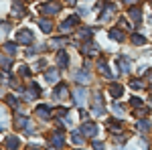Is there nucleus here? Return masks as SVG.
I'll use <instances>...</instances> for the list:
<instances>
[{
    "instance_id": "b1692460",
    "label": "nucleus",
    "mask_w": 152,
    "mask_h": 150,
    "mask_svg": "<svg viewBox=\"0 0 152 150\" xmlns=\"http://www.w3.org/2000/svg\"><path fill=\"white\" fill-rule=\"evenodd\" d=\"M132 43H134V45H144L146 39H144L142 35H132Z\"/></svg>"
},
{
    "instance_id": "2eb2a0df",
    "label": "nucleus",
    "mask_w": 152,
    "mask_h": 150,
    "mask_svg": "<svg viewBox=\"0 0 152 150\" xmlns=\"http://www.w3.org/2000/svg\"><path fill=\"white\" fill-rule=\"evenodd\" d=\"M45 79H47L49 83H57V81H59V73L55 69H49L47 73H45Z\"/></svg>"
},
{
    "instance_id": "9d476101",
    "label": "nucleus",
    "mask_w": 152,
    "mask_h": 150,
    "mask_svg": "<svg viewBox=\"0 0 152 150\" xmlns=\"http://www.w3.org/2000/svg\"><path fill=\"white\" fill-rule=\"evenodd\" d=\"M75 81H79V83H89L91 77H89L87 71H77V73H75Z\"/></svg>"
},
{
    "instance_id": "72a5a7b5",
    "label": "nucleus",
    "mask_w": 152,
    "mask_h": 150,
    "mask_svg": "<svg viewBox=\"0 0 152 150\" xmlns=\"http://www.w3.org/2000/svg\"><path fill=\"white\" fill-rule=\"evenodd\" d=\"M6 102H8L10 105H16V97H14V95H8V97H6Z\"/></svg>"
},
{
    "instance_id": "f8f14e48",
    "label": "nucleus",
    "mask_w": 152,
    "mask_h": 150,
    "mask_svg": "<svg viewBox=\"0 0 152 150\" xmlns=\"http://www.w3.org/2000/svg\"><path fill=\"white\" fill-rule=\"evenodd\" d=\"M39 26H41L43 33H51V31H53V24H51L49 18H41V20H39Z\"/></svg>"
},
{
    "instance_id": "6e6552de",
    "label": "nucleus",
    "mask_w": 152,
    "mask_h": 150,
    "mask_svg": "<svg viewBox=\"0 0 152 150\" xmlns=\"http://www.w3.org/2000/svg\"><path fill=\"white\" fill-rule=\"evenodd\" d=\"M97 69L104 73V77H107V79H112L114 75H112V71H110V67H107V63L105 61H97Z\"/></svg>"
},
{
    "instance_id": "a878e982",
    "label": "nucleus",
    "mask_w": 152,
    "mask_h": 150,
    "mask_svg": "<svg viewBox=\"0 0 152 150\" xmlns=\"http://www.w3.org/2000/svg\"><path fill=\"white\" fill-rule=\"evenodd\" d=\"M4 51H6V53H16V45H12V43H6V45H4Z\"/></svg>"
},
{
    "instance_id": "9b49d317",
    "label": "nucleus",
    "mask_w": 152,
    "mask_h": 150,
    "mask_svg": "<svg viewBox=\"0 0 152 150\" xmlns=\"http://www.w3.org/2000/svg\"><path fill=\"white\" fill-rule=\"evenodd\" d=\"M37 114L41 116L43 120H47V118H51V108L49 105H39L37 108Z\"/></svg>"
},
{
    "instance_id": "0eeeda50",
    "label": "nucleus",
    "mask_w": 152,
    "mask_h": 150,
    "mask_svg": "<svg viewBox=\"0 0 152 150\" xmlns=\"http://www.w3.org/2000/svg\"><path fill=\"white\" fill-rule=\"evenodd\" d=\"M128 14H130V18H132L134 23H140V20H142V12H140V8H138V6H130Z\"/></svg>"
},
{
    "instance_id": "f257e3e1",
    "label": "nucleus",
    "mask_w": 152,
    "mask_h": 150,
    "mask_svg": "<svg viewBox=\"0 0 152 150\" xmlns=\"http://www.w3.org/2000/svg\"><path fill=\"white\" fill-rule=\"evenodd\" d=\"M33 41H35V37H33V33L28 29H20L16 33V43H20V45H31Z\"/></svg>"
},
{
    "instance_id": "1a4fd4ad",
    "label": "nucleus",
    "mask_w": 152,
    "mask_h": 150,
    "mask_svg": "<svg viewBox=\"0 0 152 150\" xmlns=\"http://www.w3.org/2000/svg\"><path fill=\"white\" fill-rule=\"evenodd\" d=\"M118 65H120V69H122L124 75H128V73H130V61L126 57H118Z\"/></svg>"
},
{
    "instance_id": "39448f33",
    "label": "nucleus",
    "mask_w": 152,
    "mask_h": 150,
    "mask_svg": "<svg viewBox=\"0 0 152 150\" xmlns=\"http://www.w3.org/2000/svg\"><path fill=\"white\" fill-rule=\"evenodd\" d=\"M57 65L63 67V69L69 65V55H67V51H59L57 53Z\"/></svg>"
},
{
    "instance_id": "a211bd4d",
    "label": "nucleus",
    "mask_w": 152,
    "mask_h": 150,
    "mask_svg": "<svg viewBox=\"0 0 152 150\" xmlns=\"http://www.w3.org/2000/svg\"><path fill=\"white\" fill-rule=\"evenodd\" d=\"M16 126H20V128H26V130H28V132H31V130H33V128L28 126V120H26V118H24V116H16Z\"/></svg>"
},
{
    "instance_id": "aec40b11",
    "label": "nucleus",
    "mask_w": 152,
    "mask_h": 150,
    "mask_svg": "<svg viewBox=\"0 0 152 150\" xmlns=\"http://www.w3.org/2000/svg\"><path fill=\"white\" fill-rule=\"evenodd\" d=\"M12 12H14L16 16H23V14H24V6H23V4H18V2H14V4H12Z\"/></svg>"
},
{
    "instance_id": "f03ea898",
    "label": "nucleus",
    "mask_w": 152,
    "mask_h": 150,
    "mask_svg": "<svg viewBox=\"0 0 152 150\" xmlns=\"http://www.w3.org/2000/svg\"><path fill=\"white\" fill-rule=\"evenodd\" d=\"M73 100H75V104L79 105V108H83L85 100H87V91H85L83 87H77V89L73 91Z\"/></svg>"
},
{
    "instance_id": "423d86ee",
    "label": "nucleus",
    "mask_w": 152,
    "mask_h": 150,
    "mask_svg": "<svg viewBox=\"0 0 152 150\" xmlns=\"http://www.w3.org/2000/svg\"><path fill=\"white\" fill-rule=\"evenodd\" d=\"M79 130H81V134H83V136H94L95 132H97V126H95V124H89V122H87V124H83V126L79 128Z\"/></svg>"
},
{
    "instance_id": "4468645a",
    "label": "nucleus",
    "mask_w": 152,
    "mask_h": 150,
    "mask_svg": "<svg viewBox=\"0 0 152 150\" xmlns=\"http://www.w3.org/2000/svg\"><path fill=\"white\" fill-rule=\"evenodd\" d=\"M18 144H20V142H18L16 136H8V138H6V148H8V150H16V148H18Z\"/></svg>"
},
{
    "instance_id": "4be33fe9",
    "label": "nucleus",
    "mask_w": 152,
    "mask_h": 150,
    "mask_svg": "<svg viewBox=\"0 0 152 150\" xmlns=\"http://www.w3.org/2000/svg\"><path fill=\"white\" fill-rule=\"evenodd\" d=\"M71 142H73V144H77V146H79V144H83L81 130H79V132H73V136H71Z\"/></svg>"
},
{
    "instance_id": "7c9ffc66",
    "label": "nucleus",
    "mask_w": 152,
    "mask_h": 150,
    "mask_svg": "<svg viewBox=\"0 0 152 150\" xmlns=\"http://www.w3.org/2000/svg\"><path fill=\"white\" fill-rule=\"evenodd\" d=\"M114 114H118V116H124V110H122V105L114 104Z\"/></svg>"
},
{
    "instance_id": "2f4dec72",
    "label": "nucleus",
    "mask_w": 152,
    "mask_h": 150,
    "mask_svg": "<svg viewBox=\"0 0 152 150\" xmlns=\"http://www.w3.org/2000/svg\"><path fill=\"white\" fill-rule=\"evenodd\" d=\"M146 112H148V108H144V105H140V108L136 110V116H144Z\"/></svg>"
},
{
    "instance_id": "58836bf2",
    "label": "nucleus",
    "mask_w": 152,
    "mask_h": 150,
    "mask_svg": "<svg viewBox=\"0 0 152 150\" xmlns=\"http://www.w3.org/2000/svg\"><path fill=\"white\" fill-rule=\"evenodd\" d=\"M2 128H4V124H2V122H0V132H2Z\"/></svg>"
},
{
    "instance_id": "bb28decb",
    "label": "nucleus",
    "mask_w": 152,
    "mask_h": 150,
    "mask_svg": "<svg viewBox=\"0 0 152 150\" xmlns=\"http://www.w3.org/2000/svg\"><path fill=\"white\" fill-rule=\"evenodd\" d=\"M0 63H2V67H4V69H8V67L12 65V61L8 57H2V59H0Z\"/></svg>"
},
{
    "instance_id": "dca6fc26",
    "label": "nucleus",
    "mask_w": 152,
    "mask_h": 150,
    "mask_svg": "<svg viewBox=\"0 0 152 150\" xmlns=\"http://www.w3.org/2000/svg\"><path fill=\"white\" fill-rule=\"evenodd\" d=\"M110 39H114V41H124L126 35H124L120 29H112V31H110Z\"/></svg>"
},
{
    "instance_id": "4c0bfd02",
    "label": "nucleus",
    "mask_w": 152,
    "mask_h": 150,
    "mask_svg": "<svg viewBox=\"0 0 152 150\" xmlns=\"http://www.w3.org/2000/svg\"><path fill=\"white\" fill-rule=\"evenodd\" d=\"M148 77H150V79H152V69H148Z\"/></svg>"
},
{
    "instance_id": "ddd939ff",
    "label": "nucleus",
    "mask_w": 152,
    "mask_h": 150,
    "mask_svg": "<svg viewBox=\"0 0 152 150\" xmlns=\"http://www.w3.org/2000/svg\"><path fill=\"white\" fill-rule=\"evenodd\" d=\"M65 95H67V85H65V83H59L57 87H55V97L61 100V97H65Z\"/></svg>"
},
{
    "instance_id": "c756f323",
    "label": "nucleus",
    "mask_w": 152,
    "mask_h": 150,
    "mask_svg": "<svg viewBox=\"0 0 152 150\" xmlns=\"http://www.w3.org/2000/svg\"><path fill=\"white\" fill-rule=\"evenodd\" d=\"M102 102H104V100H102V95H99V93H94V104L95 105H102Z\"/></svg>"
},
{
    "instance_id": "c85d7f7f",
    "label": "nucleus",
    "mask_w": 152,
    "mask_h": 150,
    "mask_svg": "<svg viewBox=\"0 0 152 150\" xmlns=\"http://www.w3.org/2000/svg\"><path fill=\"white\" fill-rule=\"evenodd\" d=\"M130 85H132V87H134V89H142V81H138V79L130 81Z\"/></svg>"
},
{
    "instance_id": "473e14b6",
    "label": "nucleus",
    "mask_w": 152,
    "mask_h": 150,
    "mask_svg": "<svg viewBox=\"0 0 152 150\" xmlns=\"http://www.w3.org/2000/svg\"><path fill=\"white\" fill-rule=\"evenodd\" d=\"M118 24H120V26H122V29H132V26H130V24L126 23V20H124V18H120V23H118Z\"/></svg>"
},
{
    "instance_id": "c9c22d12",
    "label": "nucleus",
    "mask_w": 152,
    "mask_h": 150,
    "mask_svg": "<svg viewBox=\"0 0 152 150\" xmlns=\"http://www.w3.org/2000/svg\"><path fill=\"white\" fill-rule=\"evenodd\" d=\"M122 2H124V4H128V6H132V4H134L136 0H122Z\"/></svg>"
},
{
    "instance_id": "f704fd0d",
    "label": "nucleus",
    "mask_w": 152,
    "mask_h": 150,
    "mask_svg": "<svg viewBox=\"0 0 152 150\" xmlns=\"http://www.w3.org/2000/svg\"><path fill=\"white\" fill-rule=\"evenodd\" d=\"M94 148L95 150H104V144H102V142H94Z\"/></svg>"
},
{
    "instance_id": "412c9836",
    "label": "nucleus",
    "mask_w": 152,
    "mask_h": 150,
    "mask_svg": "<svg viewBox=\"0 0 152 150\" xmlns=\"http://www.w3.org/2000/svg\"><path fill=\"white\" fill-rule=\"evenodd\" d=\"M136 128H138L140 132H148V130H150V122H146V120H140V122L136 124Z\"/></svg>"
},
{
    "instance_id": "20e7f679",
    "label": "nucleus",
    "mask_w": 152,
    "mask_h": 150,
    "mask_svg": "<svg viewBox=\"0 0 152 150\" xmlns=\"http://www.w3.org/2000/svg\"><path fill=\"white\" fill-rule=\"evenodd\" d=\"M41 12H43V14H57L59 12V4H55V2H49V4H43V6H41Z\"/></svg>"
},
{
    "instance_id": "e433bc0d",
    "label": "nucleus",
    "mask_w": 152,
    "mask_h": 150,
    "mask_svg": "<svg viewBox=\"0 0 152 150\" xmlns=\"http://www.w3.org/2000/svg\"><path fill=\"white\" fill-rule=\"evenodd\" d=\"M65 2H67V4H69V6H73V4H75V2H77V0H65Z\"/></svg>"
},
{
    "instance_id": "7ed1b4c3",
    "label": "nucleus",
    "mask_w": 152,
    "mask_h": 150,
    "mask_svg": "<svg viewBox=\"0 0 152 150\" xmlns=\"http://www.w3.org/2000/svg\"><path fill=\"white\" fill-rule=\"evenodd\" d=\"M75 24H79V16H69L67 20H63V23H61V33H69Z\"/></svg>"
},
{
    "instance_id": "f3484780",
    "label": "nucleus",
    "mask_w": 152,
    "mask_h": 150,
    "mask_svg": "<svg viewBox=\"0 0 152 150\" xmlns=\"http://www.w3.org/2000/svg\"><path fill=\"white\" fill-rule=\"evenodd\" d=\"M53 146H55V148H61V146H63V134H61V132H55V134H53Z\"/></svg>"
},
{
    "instance_id": "cd10ccee",
    "label": "nucleus",
    "mask_w": 152,
    "mask_h": 150,
    "mask_svg": "<svg viewBox=\"0 0 152 150\" xmlns=\"http://www.w3.org/2000/svg\"><path fill=\"white\" fill-rule=\"evenodd\" d=\"M130 104H132V105H138V108H140V105H144L140 97H130Z\"/></svg>"
},
{
    "instance_id": "5701e85b",
    "label": "nucleus",
    "mask_w": 152,
    "mask_h": 150,
    "mask_svg": "<svg viewBox=\"0 0 152 150\" xmlns=\"http://www.w3.org/2000/svg\"><path fill=\"white\" fill-rule=\"evenodd\" d=\"M110 93H112L114 97H120V95H122V85H112V87H110Z\"/></svg>"
},
{
    "instance_id": "6ab92c4d",
    "label": "nucleus",
    "mask_w": 152,
    "mask_h": 150,
    "mask_svg": "<svg viewBox=\"0 0 152 150\" xmlns=\"http://www.w3.org/2000/svg\"><path fill=\"white\" fill-rule=\"evenodd\" d=\"M81 53H83V55H95V53H97V49H95L91 43H87V45L81 47Z\"/></svg>"
},
{
    "instance_id": "393cba45",
    "label": "nucleus",
    "mask_w": 152,
    "mask_h": 150,
    "mask_svg": "<svg viewBox=\"0 0 152 150\" xmlns=\"http://www.w3.org/2000/svg\"><path fill=\"white\" fill-rule=\"evenodd\" d=\"M18 73H20L23 77H28V75H31V69H28L26 65H20V67H18Z\"/></svg>"
}]
</instances>
